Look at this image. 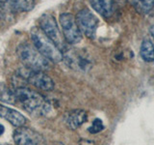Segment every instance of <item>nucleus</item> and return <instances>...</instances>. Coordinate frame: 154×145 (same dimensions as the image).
<instances>
[{"label": "nucleus", "mask_w": 154, "mask_h": 145, "mask_svg": "<svg viewBox=\"0 0 154 145\" xmlns=\"http://www.w3.org/2000/svg\"><path fill=\"white\" fill-rule=\"evenodd\" d=\"M14 95L16 102L20 104L22 108L30 114L43 116L50 112L51 104L36 91L26 87H18L14 90Z\"/></svg>", "instance_id": "1"}, {"label": "nucleus", "mask_w": 154, "mask_h": 145, "mask_svg": "<svg viewBox=\"0 0 154 145\" xmlns=\"http://www.w3.org/2000/svg\"><path fill=\"white\" fill-rule=\"evenodd\" d=\"M17 52L19 60L27 69L42 72L50 69V61L30 44L24 43L19 45Z\"/></svg>", "instance_id": "2"}, {"label": "nucleus", "mask_w": 154, "mask_h": 145, "mask_svg": "<svg viewBox=\"0 0 154 145\" xmlns=\"http://www.w3.org/2000/svg\"><path fill=\"white\" fill-rule=\"evenodd\" d=\"M31 39L34 47L50 62L59 63L63 60V52L42 31V29L34 27L31 30Z\"/></svg>", "instance_id": "3"}, {"label": "nucleus", "mask_w": 154, "mask_h": 145, "mask_svg": "<svg viewBox=\"0 0 154 145\" xmlns=\"http://www.w3.org/2000/svg\"><path fill=\"white\" fill-rule=\"evenodd\" d=\"M40 26L42 31L55 44L61 51L66 50V40L62 35L54 17L48 14H43L40 19Z\"/></svg>", "instance_id": "4"}, {"label": "nucleus", "mask_w": 154, "mask_h": 145, "mask_svg": "<svg viewBox=\"0 0 154 145\" xmlns=\"http://www.w3.org/2000/svg\"><path fill=\"white\" fill-rule=\"evenodd\" d=\"M59 21L62 27L63 36L67 43L70 45H75L82 40V33L77 25L74 16L69 13H64L60 16Z\"/></svg>", "instance_id": "5"}, {"label": "nucleus", "mask_w": 154, "mask_h": 145, "mask_svg": "<svg viewBox=\"0 0 154 145\" xmlns=\"http://www.w3.org/2000/svg\"><path fill=\"white\" fill-rule=\"evenodd\" d=\"M75 21L81 33L88 38L94 39L98 26V19L89 9H83L77 13Z\"/></svg>", "instance_id": "6"}, {"label": "nucleus", "mask_w": 154, "mask_h": 145, "mask_svg": "<svg viewBox=\"0 0 154 145\" xmlns=\"http://www.w3.org/2000/svg\"><path fill=\"white\" fill-rule=\"evenodd\" d=\"M24 79L30 84L34 85L38 89L45 91H51L54 88V81L42 71H35L26 69L20 71V75Z\"/></svg>", "instance_id": "7"}, {"label": "nucleus", "mask_w": 154, "mask_h": 145, "mask_svg": "<svg viewBox=\"0 0 154 145\" xmlns=\"http://www.w3.org/2000/svg\"><path fill=\"white\" fill-rule=\"evenodd\" d=\"M66 56H63V59L66 60L70 68L80 72H87L91 68V57L84 51L69 50L66 51Z\"/></svg>", "instance_id": "8"}, {"label": "nucleus", "mask_w": 154, "mask_h": 145, "mask_svg": "<svg viewBox=\"0 0 154 145\" xmlns=\"http://www.w3.org/2000/svg\"><path fill=\"white\" fill-rule=\"evenodd\" d=\"M14 141L16 144L20 145H35L45 142L42 135L30 128L18 127L14 133Z\"/></svg>", "instance_id": "9"}, {"label": "nucleus", "mask_w": 154, "mask_h": 145, "mask_svg": "<svg viewBox=\"0 0 154 145\" xmlns=\"http://www.w3.org/2000/svg\"><path fill=\"white\" fill-rule=\"evenodd\" d=\"M87 119H88V114L83 109L71 110L65 115L66 123L71 130H76L81 127L87 121Z\"/></svg>", "instance_id": "10"}, {"label": "nucleus", "mask_w": 154, "mask_h": 145, "mask_svg": "<svg viewBox=\"0 0 154 145\" xmlns=\"http://www.w3.org/2000/svg\"><path fill=\"white\" fill-rule=\"evenodd\" d=\"M0 117L6 119L16 127H20L26 123V118L21 113L2 105H0Z\"/></svg>", "instance_id": "11"}, {"label": "nucleus", "mask_w": 154, "mask_h": 145, "mask_svg": "<svg viewBox=\"0 0 154 145\" xmlns=\"http://www.w3.org/2000/svg\"><path fill=\"white\" fill-rule=\"evenodd\" d=\"M90 3L94 11L105 18H108L113 14L114 12L113 0H90Z\"/></svg>", "instance_id": "12"}, {"label": "nucleus", "mask_w": 154, "mask_h": 145, "mask_svg": "<svg viewBox=\"0 0 154 145\" xmlns=\"http://www.w3.org/2000/svg\"><path fill=\"white\" fill-rule=\"evenodd\" d=\"M4 2L16 12H29L35 6L34 0H4Z\"/></svg>", "instance_id": "13"}, {"label": "nucleus", "mask_w": 154, "mask_h": 145, "mask_svg": "<svg viewBox=\"0 0 154 145\" xmlns=\"http://www.w3.org/2000/svg\"><path fill=\"white\" fill-rule=\"evenodd\" d=\"M140 54L146 62L154 61V45L150 40L144 39L142 42L141 48H140Z\"/></svg>", "instance_id": "14"}, {"label": "nucleus", "mask_w": 154, "mask_h": 145, "mask_svg": "<svg viewBox=\"0 0 154 145\" xmlns=\"http://www.w3.org/2000/svg\"><path fill=\"white\" fill-rule=\"evenodd\" d=\"M132 2L136 11L143 14H148L154 5V0H132Z\"/></svg>", "instance_id": "15"}, {"label": "nucleus", "mask_w": 154, "mask_h": 145, "mask_svg": "<svg viewBox=\"0 0 154 145\" xmlns=\"http://www.w3.org/2000/svg\"><path fill=\"white\" fill-rule=\"evenodd\" d=\"M103 129H104V125L102 123V121L100 119H94L91 126L88 129V130L91 134H98Z\"/></svg>", "instance_id": "16"}, {"label": "nucleus", "mask_w": 154, "mask_h": 145, "mask_svg": "<svg viewBox=\"0 0 154 145\" xmlns=\"http://www.w3.org/2000/svg\"><path fill=\"white\" fill-rule=\"evenodd\" d=\"M149 31H150V34H151L152 38L154 39V24H152V25H151L150 29H149Z\"/></svg>", "instance_id": "17"}, {"label": "nucleus", "mask_w": 154, "mask_h": 145, "mask_svg": "<svg viewBox=\"0 0 154 145\" xmlns=\"http://www.w3.org/2000/svg\"><path fill=\"white\" fill-rule=\"evenodd\" d=\"M4 130H5V128L2 124H0V135H2L4 134Z\"/></svg>", "instance_id": "18"}]
</instances>
